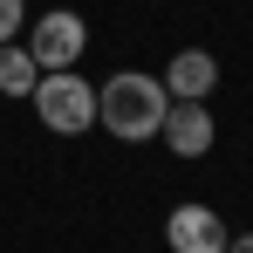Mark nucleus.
I'll return each instance as SVG.
<instances>
[{"label": "nucleus", "mask_w": 253, "mask_h": 253, "mask_svg": "<svg viewBox=\"0 0 253 253\" xmlns=\"http://www.w3.org/2000/svg\"><path fill=\"white\" fill-rule=\"evenodd\" d=\"M165 110H171V89L158 76H144V69H117L110 83H96V124L117 144H151Z\"/></svg>", "instance_id": "obj_1"}, {"label": "nucleus", "mask_w": 253, "mask_h": 253, "mask_svg": "<svg viewBox=\"0 0 253 253\" xmlns=\"http://www.w3.org/2000/svg\"><path fill=\"white\" fill-rule=\"evenodd\" d=\"M28 96H35L42 130H55V137H83V130L96 124V83H89L83 69H48Z\"/></svg>", "instance_id": "obj_2"}, {"label": "nucleus", "mask_w": 253, "mask_h": 253, "mask_svg": "<svg viewBox=\"0 0 253 253\" xmlns=\"http://www.w3.org/2000/svg\"><path fill=\"white\" fill-rule=\"evenodd\" d=\"M28 55H35V69H76L89 55V21L76 14V7H48V14H35V35H28Z\"/></svg>", "instance_id": "obj_3"}, {"label": "nucleus", "mask_w": 253, "mask_h": 253, "mask_svg": "<svg viewBox=\"0 0 253 253\" xmlns=\"http://www.w3.org/2000/svg\"><path fill=\"white\" fill-rule=\"evenodd\" d=\"M158 137H165V151L178 165H199V158H212V144H219V124H212L206 103H171L165 124H158Z\"/></svg>", "instance_id": "obj_4"}, {"label": "nucleus", "mask_w": 253, "mask_h": 253, "mask_svg": "<svg viewBox=\"0 0 253 253\" xmlns=\"http://www.w3.org/2000/svg\"><path fill=\"white\" fill-rule=\"evenodd\" d=\"M226 240H233V226L212 206H199V199L171 206V219H165V247L171 253H226Z\"/></svg>", "instance_id": "obj_5"}, {"label": "nucleus", "mask_w": 253, "mask_h": 253, "mask_svg": "<svg viewBox=\"0 0 253 253\" xmlns=\"http://www.w3.org/2000/svg\"><path fill=\"white\" fill-rule=\"evenodd\" d=\"M158 83L171 89V103H212V89H219V55H212V48H178Z\"/></svg>", "instance_id": "obj_6"}, {"label": "nucleus", "mask_w": 253, "mask_h": 253, "mask_svg": "<svg viewBox=\"0 0 253 253\" xmlns=\"http://www.w3.org/2000/svg\"><path fill=\"white\" fill-rule=\"evenodd\" d=\"M42 83V69H35V55L21 42H0V96H28V89Z\"/></svg>", "instance_id": "obj_7"}, {"label": "nucleus", "mask_w": 253, "mask_h": 253, "mask_svg": "<svg viewBox=\"0 0 253 253\" xmlns=\"http://www.w3.org/2000/svg\"><path fill=\"white\" fill-rule=\"evenodd\" d=\"M28 28V0H0V42H14Z\"/></svg>", "instance_id": "obj_8"}, {"label": "nucleus", "mask_w": 253, "mask_h": 253, "mask_svg": "<svg viewBox=\"0 0 253 253\" xmlns=\"http://www.w3.org/2000/svg\"><path fill=\"white\" fill-rule=\"evenodd\" d=\"M226 253H253V233H233V240H226Z\"/></svg>", "instance_id": "obj_9"}]
</instances>
